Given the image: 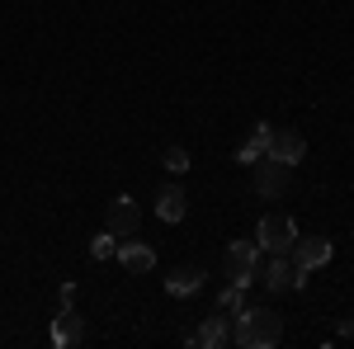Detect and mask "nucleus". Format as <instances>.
I'll list each match as a JSON object with an SVG mask.
<instances>
[{
	"instance_id": "nucleus-1",
	"label": "nucleus",
	"mask_w": 354,
	"mask_h": 349,
	"mask_svg": "<svg viewBox=\"0 0 354 349\" xmlns=\"http://www.w3.org/2000/svg\"><path fill=\"white\" fill-rule=\"evenodd\" d=\"M232 317H236L232 340H236L241 349H274L279 340H283V317L270 312V307H245V302H241Z\"/></svg>"
},
{
	"instance_id": "nucleus-2",
	"label": "nucleus",
	"mask_w": 354,
	"mask_h": 349,
	"mask_svg": "<svg viewBox=\"0 0 354 349\" xmlns=\"http://www.w3.org/2000/svg\"><path fill=\"white\" fill-rule=\"evenodd\" d=\"M293 241H298V222H293V217H283V213L260 217V227H255V245H260V250H270V255H288Z\"/></svg>"
},
{
	"instance_id": "nucleus-3",
	"label": "nucleus",
	"mask_w": 354,
	"mask_h": 349,
	"mask_svg": "<svg viewBox=\"0 0 354 349\" xmlns=\"http://www.w3.org/2000/svg\"><path fill=\"white\" fill-rule=\"evenodd\" d=\"M255 260H260V245L255 241H232L227 245V279L236 288H250L255 283Z\"/></svg>"
},
{
	"instance_id": "nucleus-4",
	"label": "nucleus",
	"mask_w": 354,
	"mask_h": 349,
	"mask_svg": "<svg viewBox=\"0 0 354 349\" xmlns=\"http://www.w3.org/2000/svg\"><path fill=\"white\" fill-rule=\"evenodd\" d=\"M307 283V269H298L293 255H274V265L265 269V288L270 293H288V288H302Z\"/></svg>"
},
{
	"instance_id": "nucleus-5",
	"label": "nucleus",
	"mask_w": 354,
	"mask_h": 349,
	"mask_svg": "<svg viewBox=\"0 0 354 349\" xmlns=\"http://www.w3.org/2000/svg\"><path fill=\"white\" fill-rule=\"evenodd\" d=\"M288 170H293V165L274 161V156H260V161H255V189H260L265 198H279V194L288 189Z\"/></svg>"
},
{
	"instance_id": "nucleus-6",
	"label": "nucleus",
	"mask_w": 354,
	"mask_h": 349,
	"mask_svg": "<svg viewBox=\"0 0 354 349\" xmlns=\"http://www.w3.org/2000/svg\"><path fill=\"white\" fill-rule=\"evenodd\" d=\"M265 156H274V161H283V165H298L302 156H307V142H302V133H293V128H274Z\"/></svg>"
},
{
	"instance_id": "nucleus-7",
	"label": "nucleus",
	"mask_w": 354,
	"mask_h": 349,
	"mask_svg": "<svg viewBox=\"0 0 354 349\" xmlns=\"http://www.w3.org/2000/svg\"><path fill=\"white\" fill-rule=\"evenodd\" d=\"M104 217H109V232H113V236H133L137 222H142V208H137L133 194H118V198L109 203V213H104Z\"/></svg>"
},
{
	"instance_id": "nucleus-8",
	"label": "nucleus",
	"mask_w": 354,
	"mask_h": 349,
	"mask_svg": "<svg viewBox=\"0 0 354 349\" xmlns=\"http://www.w3.org/2000/svg\"><path fill=\"white\" fill-rule=\"evenodd\" d=\"M293 260H298V269L312 274V269H322L330 260V241L326 236H298L293 241Z\"/></svg>"
},
{
	"instance_id": "nucleus-9",
	"label": "nucleus",
	"mask_w": 354,
	"mask_h": 349,
	"mask_svg": "<svg viewBox=\"0 0 354 349\" xmlns=\"http://www.w3.org/2000/svg\"><path fill=\"white\" fill-rule=\"evenodd\" d=\"M232 340V326H227V312L218 307V317H208V321L198 326V335H189V345L194 349H222Z\"/></svg>"
},
{
	"instance_id": "nucleus-10",
	"label": "nucleus",
	"mask_w": 354,
	"mask_h": 349,
	"mask_svg": "<svg viewBox=\"0 0 354 349\" xmlns=\"http://www.w3.org/2000/svg\"><path fill=\"white\" fill-rule=\"evenodd\" d=\"M185 213H189L185 189H180V185H165L161 194H156V217H161V222H185Z\"/></svg>"
},
{
	"instance_id": "nucleus-11",
	"label": "nucleus",
	"mask_w": 354,
	"mask_h": 349,
	"mask_svg": "<svg viewBox=\"0 0 354 349\" xmlns=\"http://www.w3.org/2000/svg\"><path fill=\"white\" fill-rule=\"evenodd\" d=\"M118 265L128 269V274H147V269L156 265V250L142 241H128V245H118Z\"/></svg>"
},
{
	"instance_id": "nucleus-12",
	"label": "nucleus",
	"mask_w": 354,
	"mask_h": 349,
	"mask_svg": "<svg viewBox=\"0 0 354 349\" xmlns=\"http://www.w3.org/2000/svg\"><path fill=\"white\" fill-rule=\"evenodd\" d=\"M270 133H274L270 123H255V133H250L241 147H236V161H241V165H255L265 151H270Z\"/></svg>"
},
{
	"instance_id": "nucleus-13",
	"label": "nucleus",
	"mask_w": 354,
	"mask_h": 349,
	"mask_svg": "<svg viewBox=\"0 0 354 349\" xmlns=\"http://www.w3.org/2000/svg\"><path fill=\"white\" fill-rule=\"evenodd\" d=\"M203 288V269H175L170 279H165V293L170 297H189Z\"/></svg>"
},
{
	"instance_id": "nucleus-14",
	"label": "nucleus",
	"mask_w": 354,
	"mask_h": 349,
	"mask_svg": "<svg viewBox=\"0 0 354 349\" xmlns=\"http://www.w3.org/2000/svg\"><path fill=\"white\" fill-rule=\"evenodd\" d=\"M76 340H81V317L71 307H62L53 321V345H76Z\"/></svg>"
},
{
	"instance_id": "nucleus-15",
	"label": "nucleus",
	"mask_w": 354,
	"mask_h": 349,
	"mask_svg": "<svg viewBox=\"0 0 354 349\" xmlns=\"http://www.w3.org/2000/svg\"><path fill=\"white\" fill-rule=\"evenodd\" d=\"M165 170H170V175H185V170H189V151H185V147H165Z\"/></svg>"
},
{
	"instance_id": "nucleus-16",
	"label": "nucleus",
	"mask_w": 354,
	"mask_h": 349,
	"mask_svg": "<svg viewBox=\"0 0 354 349\" xmlns=\"http://www.w3.org/2000/svg\"><path fill=\"white\" fill-rule=\"evenodd\" d=\"M241 297H245V288H236V283H227V288H222V293H218V307H222V312H227V317H232V312L241 307Z\"/></svg>"
},
{
	"instance_id": "nucleus-17",
	"label": "nucleus",
	"mask_w": 354,
	"mask_h": 349,
	"mask_svg": "<svg viewBox=\"0 0 354 349\" xmlns=\"http://www.w3.org/2000/svg\"><path fill=\"white\" fill-rule=\"evenodd\" d=\"M90 255H95V260H109V255H113V232L95 236V241H90Z\"/></svg>"
}]
</instances>
